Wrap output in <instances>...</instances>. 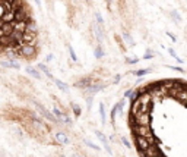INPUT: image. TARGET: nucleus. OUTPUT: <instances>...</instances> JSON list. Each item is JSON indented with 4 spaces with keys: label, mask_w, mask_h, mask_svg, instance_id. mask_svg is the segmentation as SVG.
Wrapping results in <instances>:
<instances>
[{
    "label": "nucleus",
    "mask_w": 187,
    "mask_h": 157,
    "mask_svg": "<svg viewBox=\"0 0 187 157\" xmlns=\"http://www.w3.org/2000/svg\"><path fill=\"white\" fill-rule=\"evenodd\" d=\"M69 55H70V57H72L73 62H77V56H76V53H75V50H73L72 46H69Z\"/></svg>",
    "instance_id": "obj_20"
},
{
    "label": "nucleus",
    "mask_w": 187,
    "mask_h": 157,
    "mask_svg": "<svg viewBox=\"0 0 187 157\" xmlns=\"http://www.w3.org/2000/svg\"><path fill=\"white\" fill-rule=\"evenodd\" d=\"M170 69H174V71H177V72H184L183 71V68H176V66H168Z\"/></svg>",
    "instance_id": "obj_28"
},
{
    "label": "nucleus",
    "mask_w": 187,
    "mask_h": 157,
    "mask_svg": "<svg viewBox=\"0 0 187 157\" xmlns=\"http://www.w3.org/2000/svg\"><path fill=\"white\" fill-rule=\"evenodd\" d=\"M56 140H57V141H59L60 144H65V146L70 143L69 137H67V135L65 134V132H57V134H56Z\"/></svg>",
    "instance_id": "obj_8"
},
{
    "label": "nucleus",
    "mask_w": 187,
    "mask_h": 157,
    "mask_svg": "<svg viewBox=\"0 0 187 157\" xmlns=\"http://www.w3.org/2000/svg\"><path fill=\"white\" fill-rule=\"evenodd\" d=\"M107 3H108V5H111V3H113V0H107Z\"/></svg>",
    "instance_id": "obj_33"
},
{
    "label": "nucleus",
    "mask_w": 187,
    "mask_h": 157,
    "mask_svg": "<svg viewBox=\"0 0 187 157\" xmlns=\"http://www.w3.org/2000/svg\"><path fill=\"white\" fill-rule=\"evenodd\" d=\"M95 19H97V25L101 27V28H104V19H102V16H101L99 12H95Z\"/></svg>",
    "instance_id": "obj_14"
},
{
    "label": "nucleus",
    "mask_w": 187,
    "mask_h": 157,
    "mask_svg": "<svg viewBox=\"0 0 187 157\" xmlns=\"http://www.w3.org/2000/svg\"><path fill=\"white\" fill-rule=\"evenodd\" d=\"M133 132H134V137H143V138H146V140H149L152 143L156 141L154 137V132L151 131L149 126H136V125H133Z\"/></svg>",
    "instance_id": "obj_2"
},
{
    "label": "nucleus",
    "mask_w": 187,
    "mask_h": 157,
    "mask_svg": "<svg viewBox=\"0 0 187 157\" xmlns=\"http://www.w3.org/2000/svg\"><path fill=\"white\" fill-rule=\"evenodd\" d=\"M168 53H170L171 56L174 57V59H176V60H177V62H178V63H183V62H184V60H183L181 57L178 56V55H177V53H176V52H174V50H173V49H168Z\"/></svg>",
    "instance_id": "obj_17"
},
{
    "label": "nucleus",
    "mask_w": 187,
    "mask_h": 157,
    "mask_svg": "<svg viewBox=\"0 0 187 157\" xmlns=\"http://www.w3.org/2000/svg\"><path fill=\"white\" fill-rule=\"evenodd\" d=\"M94 55H95L97 59H101V57L104 56V50H102V47H101V46H98V47L94 50Z\"/></svg>",
    "instance_id": "obj_15"
},
{
    "label": "nucleus",
    "mask_w": 187,
    "mask_h": 157,
    "mask_svg": "<svg viewBox=\"0 0 187 157\" xmlns=\"http://www.w3.org/2000/svg\"><path fill=\"white\" fill-rule=\"evenodd\" d=\"M85 2H88V3H89V0H85Z\"/></svg>",
    "instance_id": "obj_35"
},
{
    "label": "nucleus",
    "mask_w": 187,
    "mask_h": 157,
    "mask_svg": "<svg viewBox=\"0 0 187 157\" xmlns=\"http://www.w3.org/2000/svg\"><path fill=\"white\" fill-rule=\"evenodd\" d=\"M149 157H164L161 153H158V154H154V156H149Z\"/></svg>",
    "instance_id": "obj_31"
},
{
    "label": "nucleus",
    "mask_w": 187,
    "mask_h": 157,
    "mask_svg": "<svg viewBox=\"0 0 187 157\" xmlns=\"http://www.w3.org/2000/svg\"><path fill=\"white\" fill-rule=\"evenodd\" d=\"M72 157H80V156H77V154H73V156H72Z\"/></svg>",
    "instance_id": "obj_34"
},
{
    "label": "nucleus",
    "mask_w": 187,
    "mask_h": 157,
    "mask_svg": "<svg viewBox=\"0 0 187 157\" xmlns=\"http://www.w3.org/2000/svg\"><path fill=\"white\" fill-rule=\"evenodd\" d=\"M37 69H40V71H43V72H44V74H45V75H47V77H48V78H50V79H54V77L51 75V72L48 71V68L45 66L44 63H38V65H37Z\"/></svg>",
    "instance_id": "obj_11"
},
{
    "label": "nucleus",
    "mask_w": 187,
    "mask_h": 157,
    "mask_svg": "<svg viewBox=\"0 0 187 157\" xmlns=\"http://www.w3.org/2000/svg\"><path fill=\"white\" fill-rule=\"evenodd\" d=\"M104 88H105V84H91L86 90H88L91 94H97L98 91L104 90Z\"/></svg>",
    "instance_id": "obj_7"
},
{
    "label": "nucleus",
    "mask_w": 187,
    "mask_h": 157,
    "mask_svg": "<svg viewBox=\"0 0 187 157\" xmlns=\"http://www.w3.org/2000/svg\"><path fill=\"white\" fill-rule=\"evenodd\" d=\"M0 65L5 68H13V69H21V65L18 63V62H15V60H9V62H5V60H2L0 62Z\"/></svg>",
    "instance_id": "obj_9"
},
{
    "label": "nucleus",
    "mask_w": 187,
    "mask_h": 157,
    "mask_svg": "<svg viewBox=\"0 0 187 157\" xmlns=\"http://www.w3.org/2000/svg\"><path fill=\"white\" fill-rule=\"evenodd\" d=\"M53 57H54V56H53V55H51V53H50V55H48V56L45 57V60H47V62H51V59H53Z\"/></svg>",
    "instance_id": "obj_30"
},
{
    "label": "nucleus",
    "mask_w": 187,
    "mask_h": 157,
    "mask_svg": "<svg viewBox=\"0 0 187 157\" xmlns=\"http://www.w3.org/2000/svg\"><path fill=\"white\" fill-rule=\"evenodd\" d=\"M149 72H151V69H149V68H146V69H139V71H136V72H134V75H136V77H145V75H146V74H149Z\"/></svg>",
    "instance_id": "obj_18"
},
{
    "label": "nucleus",
    "mask_w": 187,
    "mask_h": 157,
    "mask_svg": "<svg viewBox=\"0 0 187 157\" xmlns=\"http://www.w3.org/2000/svg\"><path fill=\"white\" fill-rule=\"evenodd\" d=\"M26 72L31 75V77H34V78H37V79H41V74L38 72V69L37 68H34V66H26Z\"/></svg>",
    "instance_id": "obj_10"
},
{
    "label": "nucleus",
    "mask_w": 187,
    "mask_h": 157,
    "mask_svg": "<svg viewBox=\"0 0 187 157\" xmlns=\"http://www.w3.org/2000/svg\"><path fill=\"white\" fill-rule=\"evenodd\" d=\"M35 2H37V5H38L40 8H41V2H40V0H35Z\"/></svg>",
    "instance_id": "obj_32"
},
{
    "label": "nucleus",
    "mask_w": 187,
    "mask_h": 157,
    "mask_svg": "<svg viewBox=\"0 0 187 157\" xmlns=\"http://www.w3.org/2000/svg\"><path fill=\"white\" fill-rule=\"evenodd\" d=\"M167 35H168V37H170L171 40H173V41H177V37L174 35V34H171L170 31H167Z\"/></svg>",
    "instance_id": "obj_25"
},
{
    "label": "nucleus",
    "mask_w": 187,
    "mask_h": 157,
    "mask_svg": "<svg viewBox=\"0 0 187 157\" xmlns=\"http://www.w3.org/2000/svg\"><path fill=\"white\" fill-rule=\"evenodd\" d=\"M99 115H101V122L105 124V110H104V103H99Z\"/></svg>",
    "instance_id": "obj_16"
},
{
    "label": "nucleus",
    "mask_w": 187,
    "mask_h": 157,
    "mask_svg": "<svg viewBox=\"0 0 187 157\" xmlns=\"http://www.w3.org/2000/svg\"><path fill=\"white\" fill-rule=\"evenodd\" d=\"M95 135H97V138H98L99 141L104 144V148L107 150V153L108 154H113V150H111V147H110V144H108V140H107V137L102 134L101 131H95Z\"/></svg>",
    "instance_id": "obj_5"
},
{
    "label": "nucleus",
    "mask_w": 187,
    "mask_h": 157,
    "mask_svg": "<svg viewBox=\"0 0 187 157\" xmlns=\"http://www.w3.org/2000/svg\"><path fill=\"white\" fill-rule=\"evenodd\" d=\"M121 141H123V144H124V147H127V148H130V143H129V140L126 138V137H121Z\"/></svg>",
    "instance_id": "obj_24"
},
{
    "label": "nucleus",
    "mask_w": 187,
    "mask_h": 157,
    "mask_svg": "<svg viewBox=\"0 0 187 157\" xmlns=\"http://www.w3.org/2000/svg\"><path fill=\"white\" fill-rule=\"evenodd\" d=\"M85 144H86L88 147H91V148H94L95 151H99V150H101V147H98L97 144H94V143H92V141H89V140H85Z\"/></svg>",
    "instance_id": "obj_19"
},
{
    "label": "nucleus",
    "mask_w": 187,
    "mask_h": 157,
    "mask_svg": "<svg viewBox=\"0 0 187 157\" xmlns=\"http://www.w3.org/2000/svg\"><path fill=\"white\" fill-rule=\"evenodd\" d=\"M53 81H54L56 85H57V87H59V88H60L62 91H65V93H66V91H69V85H66L63 81H60V79H56V78L53 79Z\"/></svg>",
    "instance_id": "obj_12"
},
{
    "label": "nucleus",
    "mask_w": 187,
    "mask_h": 157,
    "mask_svg": "<svg viewBox=\"0 0 187 157\" xmlns=\"http://www.w3.org/2000/svg\"><path fill=\"white\" fill-rule=\"evenodd\" d=\"M139 62V57H127V63H130V65H134V63H137Z\"/></svg>",
    "instance_id": "obj_23"
},
{
    "label": "nucleus",
    "mask_w": 187,
    "mask_h": 157,
    "mask_svg": "<svg viewBox=\"0 0 187 157\" xmlns=\"http://www.w3.org/2000/svg\"><path fill=\"white\" fill-rule=\"evenodd\" d=\"M151 57H154V53H152V52H148V53L143 56V59H151Z\"/></svg>",
    "instance_id": "obj_27"
},
{
    "label": "nucleus",
    "mask_w": 187,
    "mask_h": 157,
    "mask_svg": "<svg viewBox=\"0 0 187 157\" xmlns=\"http://www.w3.org/2000/svg\"><path fill=\"white\" fill-rule=\"evenodd\" d=\"M123 38H124V41L127 43V44H130V46H134V40L132 38V35L130 34H127V33H123Z\"/></svg>",
    "instance_id": "obj_13"
},
{
    "label": "nucleus",
    "mask_w": 187,
    "mask_h": 157,
    "mask_svg": "<svg viewBox=\"0 0 187 157\" xmlns=\"http://www.w3.org/2000/svg\"><path fill=\"white\" fill-rule=\"evenodd\" d=\"M91 84H94L92 77H85V78L76 81V82H75V87H77V88H88Z\"/></svg>",
    "instance_id": "obj_6"
},
{
    "label": "nucleus",
    "mask_w": 187,
    "mask_h": 157,
    "mask_svg": "<svg viewBox=\"0 0 187 157\" xmlns=\"http://www.w3.org/2000/svg\"><path fill=\"white\" fill-rule=\"evenodd\" d=\"M134 141H136V146H137V150L140 151V153H145L146 151V148L149 146H152L155 143H158V141H149V140H146V138H143V137H134Z\"/></svg>",
    "instance_id": "obj_4"
},
{
    "label": "nucleus",
    "mask_w": 187,
    "mask_h": 157,
    "mask_svg": "<svg viewBox=\"0 0 187 157\" xmlns=\"http://www.w3.org/2000/svg\"><path fill=\"white\" fill-rule=\"evenodd\" d=\"M171 16H173V18H174V19H176L177 22H180V21H181V16H180V15H178V12H177V11L171 12Z\"/></svg>",
    "instance_id": "obj_21"
},
{
    "label": "nucleus",
    "mask_w": 187,
    "mask_h": 157,
    "mask_svg": "<svg viewBox=\"0 0 187 157\" xmlns=\"http://www.w3.org/2000/svg\"><path fill=\"white\" fill-rule=\"evenodd\" d=\"M72 109H73V112H75V115H76V116H79V115H80V107H79L77 104H72Z\"/></svg>",
    "instance_id": "obj_22"
},
{
    "label": "nucleus",
    "mask_w": 187,
    "mask_h": 157,
    "mask_svg": "<svg viewBox=\"0 0 187 157\" xmlns=\"http://www.w3.org/2000/svg\"><path fill=\"white\" fill-rule=\"evenodd\" d=\"M16 56L18 57H25V59H32V57L37 56V47L35 46H29V44H19L16 49Z\"/></svg>",
    "instance_id": "obj_1"
},
{
    "label": "nucleus",
    "mask_w": 187,
    "mask_h": 157,
    "mask_svg": "<svg viewBox=\"0 0 187 157\" xmlns=\"http://www.w3.org/2000/svg\"><path fill=\"white\" fill-rule=\"evenodd\" d=\"M132 90H127L126 93H124V99H130V96H132Z\"/></svg>",
    "instance_id": "obj_26"
},
{
    "label": "nucleus",
    "mask_w": 187,
    "mask_h": 157,
    "mask_svg": "<svg viewBox=\"0 0 187 157\" xmlns=\"http://www.w3.org/2000/svg\"><path fill=\"white\" fill-rule=\"evenodd\" d=\"M132 121L133 125L136 126H149L151 124V113H136V115H132Z\"/></svg>",
    "instance_id": "obj_3"
},
{
    "label": "nucleus",
    "mask_w": 187,
    "mask_h": 157,
    "mask_svg": "<svg viewBox=\"0 0 187 157\" xmlns=\"http://www.w3.org/2000/svg\"><path fill=\"white\" fill-rule=\"evenodd\" d=\"M86 103H88V109H91V104H92V97H88V99H86Z\"/></svg>",
    "instance_id": "obj_29"
}]
</instances>
